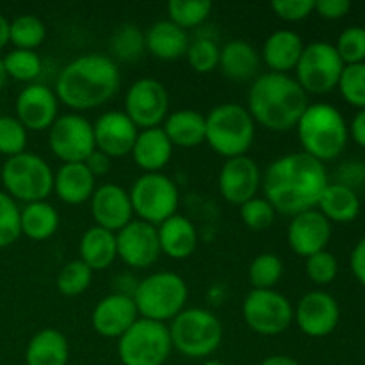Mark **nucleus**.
Returning a JSON list of instances; mask_svg holds the SVG:
<instances>
[{"label":"nucleus","instance_id":"1","mask_svg":"<svg viewBox=\"0 0 365 365\" xmlns=\"http://www.w3.org/2000/svg\"><path fill=\"white\" fill-rule=\"evenodd\" d=\"M328 184L324 164L305 152L278 157L262 177L266 200L285 216L312 210Z\"/></svg>","mask_w":365,"mask_h":365},{"label":"nucleus","instance_id":"2","mask_svg":"<svg viewBox=\"0 0 365 365\" xmlns=\"http://www.w3.org/2000/svg\"><path fill=\"white\" fill-rule=\"evenodd\" d=\"M121 84L120 68L106 53H84L61 70L56 96L73 110H89L109 102Z\"/></svg>","mask_w":365,"mask_h":365},{"label":"nucleus","instance_id":"3","mask_svg":"<svg viewBox=\"0 0 365 365\" xmlns=\"http://www.w3.org/2000/svg\"><path fill=\"white\" fill-rule=\"evenodd\" d=\"M309 107V95L289 73L259 75L248 91V113L271 132H287L298 125Z\"/></svg>","mask_w":365,"mask_h":365},{"label":"nucleus","instance_id":"4","mask_svg":"<svg viewBox=\"0 0 365 365\" xmlns=\"http://www.w3.org/2000/svg\"><path fill=\"white\" fill-rule=\"evenodd\" d=\"M296 128L303 152L323 164L341 155L348 143L344 118L330 103H309Z\"/></svg>","mask_w":365,"mask_h":365},{"label":"nucleus","instance_id":"5","mask_svg":"<svg viewBox=\"0 0 365 365\" xmlns=\"http://www.w3.org/2000/svg\"><path fill=\"white\" fill-rule=\"evenodd\" d=\"M189 289L184 278L171 271H159L138 282L132 299L139 317L157 323L173 321L187 303Z\"/></svg>","mask_w":365,"mask_h":365},{"label":"nucleus","instance_id":"6","mask_svg":"<svg viewBox=\"0 0 365 365\" xmlns=\"http://www.w3.org/2000/svg\"><path fill=\"white\" fill-rule=\"evenodd\" d=\"M255 139V121L239 103H221L205 116V143L220 155H246Z\"/></svg>","mask_w":365,"mask_h":365},{"label":"nucleus","instance_id":"7","mask_svg":"<svg viewBox=\"0 0 365 365\" xmlns=\"http://www.w3.org/2000/svg\"><path fill=\"white\" fill-rule=\"evenodd\" d=\"M168 330L171 346L187 359H207L223 342V324L207 309H184Z\"/></svg>","mask_w":365,"mask_h":365},{"label":"nucleus","instance_id":"8","mask_svg":"<svg viewBox=\"0 0 365 365\" xmlns=\"http://www.w3.org/2000/svg\"><path fill=\"white\" fill-rule=\"evenodd\" d=\"M6 192L16 202H45L53 191V171L43 157L24 152L9 157L0 171Z\"/></svg>","mask_w":365,"mask_h":365},{"label":"nucleus","instance_id":"9","mask_svg":"<svg viewBox=\"0 0 365 365\" xmlns=\"http://www.w3.org/2000/svg\"><path fill=\"white\" fill-rule=\"evenodd\" d=\"M171 349L166 324L143 317L118 339V356L123 365H164Z\"/></svg>","mask_w":365,"mask_h":365},{"label":"nucleus","instance_id":"10","mask_svg":"<svg viewBox=\"0 0 365 365\" xmlns=\"http://www.w3.org/2000/svg\"><path fill=\"white\" fill-rule=\"evenodd\" d=\"M132 210L139 220L159 227L175 216L180 205V192L177 184L164 173H143L135 178L130 191Z\"/></svg>","mask_w":365,"mask_h":365},{"label":"nucleus","instance_id":"11","mask_svg":"<svg viewBox=\"0 0 365 365\" xmlns=\"http://www.w3.org/2000/svg\"><path fill=\"white\" fill-rule=\"evenodd\" d=\"M294 70L296 81L307 95H324L339 86L344 63L334 45L327 41H314L305 45Z\"/></svg>","mask_w":365,"mask_h":365},{"label":"nucleus","instance_id":"12","mask_svg":"<svg viewBox=\"0 0 365 365\" xmlns=\"http://www.w3.org/2000/svg\"><path fill=\"white\" fill-rule=\"evenodd\" d=\"M246 324L259 335H280L291 327L294 309L284 294L274 289H252L242 303Z\"/></svg>","mask_w":365,"mask_h":365},{"label":"nucleus","instance_id":"13","mask_svg":"<svg viewBox=\"0 0 365 365\" xmlns=\"http://www.w3.org/2000/svg\"><path fill=\"white\" fill-rule=\"evenodd\" d=\"M48 146L63 164L84 163L96 150L93 123L82 114H63L48 128Z\"/></svg>","mask_w":365,"mask_h":365},{"label":"nucleus","instance_id":"14","mask_svg":"<svg viewBox=\"0 0 365 365\" xmlns=\"http://www.w3.org/2000/svg\"><path fill=\"white\" fill-rule=\"evenodd\" d=\"M170 93L166 86L152 77L132 82L125 96L123 113L141 130L159 127L170 113Z\"/></svg>","mask_w":365,"mask_h":365},{"label":"nucleus","instance_id":"15","mask_svg":"<svg viewBox=\"0 0 365 365\" xmlns=\"http://www.w3.org/2000/svg\"><path fill=\"white\" fill-rule=\"evenodd\" d=\"M118 259L134 269L153 266L160 255L157 227L141 220H132L127 227L116 232Z\"/></svg>","mask_w":365,"mask_h":365},{"label":"nucleus","instance_id":"16","mask_svg":"<svg viewBox=\"0 0 365 365\" xmlns=\"http://www.w3.org/2000/svg\"><path fill=\"white\" fill-rule=\"evenodd\" d=\"M262 185L260 168L252 157L239 155L227 159L220 170L217 187L221 196L232 205H245L255 198L257 191Z\"/></svg>","mask_w":365,"mask_h":365},{"label":"nucleus","instance_id":"17","mask_svg":"<svg viewBox=\"0 0 365 365\" xmlns=\"http://www.w3.org/2000/svg\"><path fill=\"white\" fill-rule=\"evenodd\" d=\"M296 323L299 330L314 339L327 337L337 328L341 309L337 299L324 291H310L296 307Z\"/></svg>","mask_w":365,"mask_h":365},{"label":"nucleus","instance_id":"18","mask_svg":"<svg viewBox=\"0 0 365 365\" xmlns=\"http://www.w3.org/2000/svg\"><path fill=\"white\" fill-rule=\"evenodd\" d=\"M96 150L110 159H120L132 152L139 128L123 110H107L93 123Z\"/></svg>","mask_w":365,"mask_h":365},{"label":"nucleus","instance_id":"19","mask_svg":"<svg viewBox=\"0 0 365 365\" xmlns=\"http://www.w3.org/2000/svg\"><path fill=\"white\" fill-rule=\"evenodd\" d=\"M59 118V100L48 86L31 84L16 98V120L25 130H48Z\"/></svg>","mask_w":365,"mask_h":365},{"label":"nucleus","instance_id":"20","mask_svg":"<svg viewBox=\"0 0 365 365\" xmlns=\"http://www.w3.org/2000/svg\"><path fill=\"white\" fill-rule=\"evenodd\" d=\"M89 203H91V216L96 227L106 228L114 234L127 227L134 216L128 191H125L118 184L98 185Z\"/></svg>","mask_w":365,"mask_h":365},{"label":"nucleus","instance_id":"21","mask_svg":"<svg viewBox=\"0 0 365 365\" xmlns=\"http://www.w3.org/2000/svg\"><path fill=\"white\" fill-rule=\"evenodd\" d=\"M138 319L139 312L134 299L123 292H113L102 298L91 314L95 331L107 339H120Z\"/></svg>","mask_w":365,"mask_h":365},{"label":"nucleus","instance_id":"22","mask_svg":"<svg viewBox=\"0 0 365 365\" xmlns=\"http://www.w3.org/2000/svg\"><path fill=\"white\" fill-rule=\"evenodd\" d=\"M330 237V221L316 209L292 216L287 228L289 246L292 252L305 259H309L314 253L323 252Z\"/></svg>","mask_w":365,"mask_h":365},{"label":"nucleus","instance_id":"23","mask_svg":"<svg viewBox=\"0 0 365 365\" xmlns=\"http://www.w3.org/2000/svg\"><path fill=\"white\" fill-rule=\"evenodd\" d=\"M95 189L96 178L84 163L63 164L53 173V191L68 205H81L91 200Z\"/></svg>","mask_w":365,"mask_h":365},{"label":"nucleus","instance_id":"24","mask_svg":"<svg viewBox=\"0 0 365 365\" xmlns=\"http://www.w3.org/2000/svg\"><path fill=\"white\" fill-rule=\"evenodd\" d=\"M173 145L168 139L163 127H153L139 130L138 139L132 146V159L146 173H159L171 160Z\"/></svg>","mask_w":365,"mask_h":365},{"label":"nucleus","instance_id":"25","mask_svg":"<svg viewBox=\"0 0 365 365\" xmlns=\"http://www.w3.org/2000/svg\"><path fill=\"white\" fill-rule=\"evenodd\" d=\"M157 235H159L160 253H166L168 257L175 260H184L196 252L198 246V232L182 214H175L170 220L160 223L157 227Z\"/></svg>","mask_w":365,"mask_h":365},{"label":"nucleus","instance_id":"26","mask_svg":"<svg viewBox=\"0 0 365 365\" xmlns=\"http://www.w3.org/2000/svg\"><path fill=\"white\" fill-rule=\"evenodd\" d=\"M303 48L305 45L298 32L282 29L264 41L262 59L274 73H289L298 64Z\"/></svg>","mask_w":365,"mask_h":365},{"label":"nucleus","instance_id":"27","mask_svg":"<svg viewBox=\"0 0 365 365\" xmlns=\"http://www.w3.org/2000/svg\"><path fill=\"white\" fill-rule=\"evenodd\" d=\"M145 46L157 59L177 61L187 52L189 36L173 21L160 20L146 31Z\"/></svg>","mask_w":365,"mask_h":365},{"label":"nucleus","instance_id":"28","mask_svg":"<svg viewBox=\"0 0 365 365\" xmlns=\"http://www.w3.org/2000/svg\"><path fill=\"white\" fill-rule=\"evenodd\" d=\"M68 360H70L68 339L56 328L39 330L29 341L25 349L27 365H68Z\"/></svg>","mask_w":365,"mask_h":365},{"label":"nucleus","instance_id":"29","mask_svg":"<svg viewBox=\"0 0 365 365\" xmlns=\"http://www.w3.org/2000/svg\"><path fill=\"white\" fill-rule=\"evenodd\" d=\"M163 130L173 146L195 148L205 143V116L195 109H180L168 114Z\"/></svg>","mask_w":365,"mask_h":365},{"label":"nucleus","instance_id":"30","mask_svg":"<svg viewBox=\"0 0 365 365\" xmlns=\"http://www.w3.org/2000/svg\"><path fill=\"white\" fill-rule=\"evenodd\" d=\"M81 260L93 271H103L118 259L116 234L100 227H91L82 234L78 245Z\"/></svg>","mask_w":365,"mask_h":365},{"label":"nucleus","instance_id":"31","mask_svg":"<svg viewBox=\"0 0 365 365\" xmlns=\"http://www.w3.org/2000/svg\"><path fill=\"white\" fill-rule=\"evenodd\" d=\"M260 56L245 39H230L220 52V68L234 81H250L257 75Z\"/></svg>","mask_w":365,"mask_h":365},{"label":"nucleus","instance_id":"32","mask_svg":"<svg viewBox=\"0 0 365 365\" xmlns=\"http://www.w3.org/2000/svg\"><path fill=\"white\" fill-rule=\"evenodd\" d=\"M317 207L328 221L349 223L359 216L360 200L355 189H349L341 184H328V187L321 195Z\"/></svg>","mask_w":365,"mask_h":365},{"label":"nucleus","instance_id":"33","mask_svg":"<svg viewBox=\"0 0 365 365\" xmlns=\"http://www.w3.org/2000/svg\"><path fill=\"white\" fill-rule=\"evenodd\" d=\"M21 234L32 241H45L59 228V214L48 202L27 203L20 210Z\"/></svg>","mask_w":365,"mask_h":365},{"label":"nucleus","instance_id":"34","mask_svg":"<svg viewBox=\"0 0 365 365\" xmlns=\"http://www.w3.org/2000/svg\"><path fill=\"white\" fill-rule=\"evenodd\" d=\"M46 27L36 14H21L9 24V41L20 50H34L45 41Z\"/></svg>","mask_w":365,"mask_h":365},{"label":"nucleus","instance_id":"35","mask_svg":"<svg viewBox=\"0 0 365 365\" xmlns=\"http://www.w3.org/2000/svg\"><path fill=\"white\" fill-rule=\"evenodd\" d=\"M284 274V262L274 253H260L248 267V280L253 289H273Z\"/></svg>","mask_w":365,"mask_h":365},{"label":"nucleus","instance_id":"36","mask_svg":"<svg viewBox=\"0 0 365 365\" xmlns=\"http://www.w3.org/2000/svg\"><path fill=\"white\" fill-rule=\"evenodd\" d=\"M212 4L207 0H171L168 4L170 21L180 29H195L209 18Z\"/></svg>","mask_w":365,"mask_h":365},{"label":"nucleus","instance_id":"37","mask_svg":"<svg viewBox=\"0 0 365 365\" xmlns=\"http://www.w3.org/2000/svg\"><path fill=\"white\" fill-rule=\"evenodd\" d=\"M110 46H113V53L120 61H138L143 56L145 46V34L139 31L138 25L125 24L114 32L113 39H110Z\"/></svg>","mask_w":365,"mask_h":365},{"label":"nucleus","instance_id":"38","mask_svg":"<svg viewBox=\"0 0 365 365\" xmlns=\"http://www.w3.org/2000/svg\"><path fill=\"white\" fill-rule=\"evenodd\" d=\"M7 77L21 82H31L41 73V59L34 50L14 48L2 59Z\"/></svg>","mask_w":365,"mask_h":365},{"label":"nucleus","instance_id":"39","mask_svg":"<svg viewBox=\"0 0 365 365\" xmlns=\"http://www.w3.org/2000/svg\"><path fill=\"white\" fill-rule=\"evenodd\" d=\"M220 52L221 48L212 38L207 36H198L196 39L189 41L187 52V63L196 73H209L214 68L220 66Z\"/></svg>","mask_w":365,"mask_h":365},{"label":"nucleus","instance_id":"40","mask_svg":"<svg viewBox=\"0 0 365 365\" xmlns=\"http://www.w3.org/2000/svg\"><path fill=\"white\" fill-rule=\"evenodd\" d=\"M93 280V269L81 259L68 262L57 274V289L64 296H78L88 291Z\"/></svg>","mask_w":365,"mask_h":365},{"label":"nucleus","instance_id":"41","mask_svg":"<svg viewBox=\"0 0 365 365\" xmlns=\"http://www.w3.org/2000/svg\"><path fill=\"white\" fill-rule=\"evenodd\" d=\"M339 89L346 102L365 109V63L348 64L339 78Z\"/></svg>","mask_w":365,"mask_h":365},{"label":"nucleus","instance_id":"42","mask_svg":"<svg viewBox=\"0 0 365 365\" xmlns=\"http://www.w3.org/2000/svg\"><path fill=\"white\" fill-rule=\"evenodd\" d=\"M21 235L20 209L7 192L0 191V248H7Z\"/></svg>","mask_w":365,"mask_h":365},{"label":"nucleus","instance_id":"43","mask_svg":"<svg viewBox=\"0 0 365 365\" xmlns=\"http://www.w3.org/2000/svg\"><path fill=\"white\" fill-rule=\"evenodd\" d=\"M241 220L250 230L262 232L271 228L277 220V210L266 198H252L241 205Z\"/></svg>","mask_w":365,"mask_h":365},{"label":"nucleus","instance_id":"44","mask_svg":"<svg viewBox=\"0 0 365 365\" xmlns=\"http://www.w3.org/2000/svg\"><path fill=\"white\" fill-rule=\"evenodd\" d=\"M27 146V130L13 116H0V153L14 157L25 152Z\"/></svg>","mask_w":365,"mask_h":365},{"label":"nucleus","instance_id":"45","mask_svg":"<svg viewBox=\"0 0 365 365\" xmlns=\"http://www.w3.org/2000/svg\"><path fill=\"white\" fill-rule=\"evenodd\" d=\"M339 57L344 66L348 64L365 63V29L364 27H348L335 45Z\"/></svg>","mask_w":365,"mask_h":365},{"label":"nucleus","instance_id":"46","mask_svg":"<svg viewBox=\"0 0 365 365\" xmlns=\"http://www.w3.org/2000/svg\"><path fill=\"white\" fill-rule=\"evenodd\" d=\"M305 271L307 277H309L314 284L327 285L330 284V282H334L335 277H337V259H335L334 253L323 250V252L314 253V255H310L309 259H307Z\"/></svg>","mask_w":365,"mask_h":365},{"label":"nucleus","instance_id":"47","mask_svg":"<svg viewBox=\"0 0 365 365\" xmlns=\"http://www.w3.org/2000/svg\"><path fill=\"white\" fill-rule=\"evenodd\" d=\"M314 6H316V0H274L271 4L274 14L287 21L305 20L314 11Z\"/></svg>","mask_w":365,"mask_h":365},{"label":"nucleus","instance_id":"48","mask_svg":"<svg viewBox=\"0 0 365 365\" xmlns=\"http://www.w3.org/2000/svg\"><path fill=\"white\" fill-rule=\"evenodd\" d=\"M351 9V2L349 0H317L314 11L321 14L328 20H337V18L346 16Z\"/></svg>","mask_w":365,"mask_h":365},{"label":"nucleus","instance_id":"49","mask_svg":"<svg viewBox=\"0 0 365 365\" xmlns=\"http://www.w3.org/2000/svg\"><path fill=\"white\" fill-rule=\"evenodd\" d=\"M84 164L88 166V170L91 171L93 177L96 178V177H102V175H106L107 171L110 170L113 159H110V157H107L103 152H100V150H95V152H93L91 155L84 160Z\"/></svg>","mask_w":365,"mask_h":365},{"label":"nucleus","instance_id":"50","mask_svg":"<svg viewBox=\"0 0 365 365\" xmlns=\"http://www.w3.org/2000/svg\"><path fill=\"white\" fill-rule=\"evenodd\" d=\"M351 271L360 284L365 285V237L360 239L359 245L351 252Z\"/></svg>","mask_w":365,"mask_h":365},{"label":"nucleus","instance_id":"51","mask_svg":"<svg viewBox=\"0 0 365 365\" xmlns=\"http://www.w3.org/2000/svg\"><path fill=\"white\" fill-rule=\"evenodd\" d=\"M351 135L356 145L365 148V109H360V113L353 118Z\"/></svg>","mask_w":365,"mask_h":365},{"label":"nucleus","instance_id":"52","mask_svg":"<svg viewBox=\"0 0 365 365\" xmlns=\"http://www.w3.org/2000/svg\"><path fill=\"white\" fill-rule=\"evenodd\" d=\"M259 365H299V362L289 355H271L264 359Z\"/></svg>","mask_w":365,"mask_h":365},{"label":"nucleus","instance_id":"53","mask_svg":"<svg viewBox=\"0 0 365 365\" xmlns=\"http://www.w3.org/2000/svg\"><path fill=\"white\" fill-rule=\"evenodd\" d=\"M9 43V21L4 14H0V50Z\"/></svg>","mask_w":365,"mask_h":365},{"label":"nucleus","instance_id":"54","mask_svg":"<svg viewBox=\"0 0 365 365\" xmlns=\"http://www.w3.org/2000/svg\"><path fill=\"white\" fill-rule=\"evenodd\" d=\"M6 82H7V73H6V68H4L2 59H0V89L6 86Z\"/></svg>","mask_w":365,"mask_h":365},{"label":"nucleus","instance_id":"55","mask_svg":"<svg viewBox=\"0 0 365 365\" xmlns=\"http://www.w3.org/2000/svg\"><path fill=\"white\" fill-rule=\"evenodd\" d=\"M202 365H225V364H223V362H220V360L209 359V360H205V362H203Z\"/></svg>","mask_w":365,"mask_h":365}]
</instances>
